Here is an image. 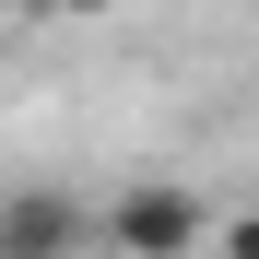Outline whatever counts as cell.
<instances>
[{
    "label": "cell",
    "mask_w": 259,
    "mask_h": 259,
    "mask_svg": "<svg viewBox=\"0 0 259 259\" xmlns=\"http://www.w3.org/2000/svg\"><path fill=\"white\" fill-rule=\"evenodd\" d=\"M224 236V212H212L189 177H130L106 200V259H200Z\"/></svg>",
    "instance_id": "6da1fadb"
},
{
    "label": "cell",
    "mask_w": 259,
    "mask_h": 259,
    "mask_svg": "<svg viewBox=\"0 0 259 259\" xmlns=\"http://www.w3.org/2000/svg\"><path fill=\"white\" fill-rule=\"evenodd\" d=\"M82 247H106V212L95 200H71L48 177L0 189V259H82Z\"/></svg>",
    "instance_id": "7a4b0ae2"
},
{
    "label": "cell",
    "mask_w": 259,
    "mask_h": 259,
    "mask_svg": "<svg viewBox=\"0 0 259 259\" xmlns=\"http://www.w3.org/2000/svg\"><path fill=\"white\" fill-rule=\"evenodd\" d=\"M212 247H224V259H259V200H247V212H224V236H212Z\"/></svg>",
    "instance_id": "3957f363"
},
{
    "label": "cell",
    "mask_w": 259,
    "mask_h": 259,
    "mask_svg": "<svg viewBox=\"0 0 259 259\" xmlns=\"http://www.w3.org/2000/svg\"><path fill=\"white\" fill-rule=\"evenodd\" d=\"M35 12H106V0H35Z\"/></svg>",
    "instance_id": "277c9868"
},
{
    "label": "cell",
    "mask_w": 259,
    "mask_h": 259,
    "mask_svg": "<svg viewBox=\"0 0 259 259\" xmlns=\"http://www.w3.org/2000/svg\"><path fill=\"white\" fill-rule=\"evenodd\" d=\"M0 12H12V0H0Z\"/></svg>",
    "instance_id": "5b68a950"
}]
</instances>
